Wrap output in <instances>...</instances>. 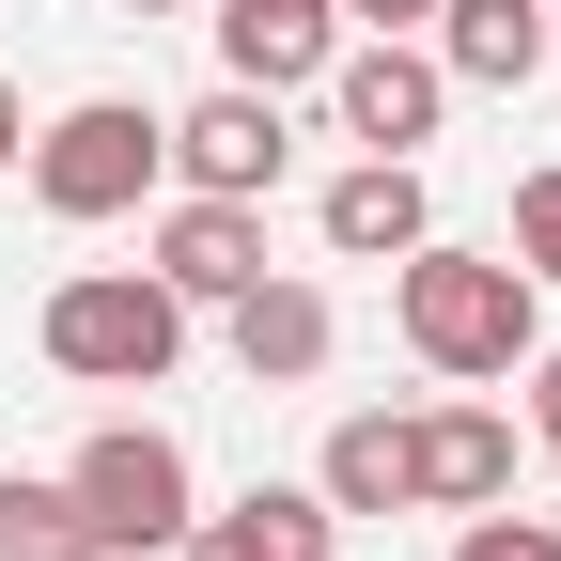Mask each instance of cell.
Wrapping results in <instances>:
<instances>
[{
    "label": "cell",
    "instance_id": "6da1fadb",
    "mask_svg": "<svg viewBox=\"0 0 561 561\" xmlns=\"http://www.w3.org/2000/svg\"><path fill=\"white\" fill-rule=\"evenodd\" d=\"M546 280L515 265V250H453V234H421L405 265H390V328H405V359L421 375H453V390H500L530 343H546Z\"/></svg>",
    "mask_w": 561,
    "mask_h": 561
},
{
    "label": "cell",
    "instance_id": "7a4b0ae2",
    "mask_svg": "<svg viewBox=\"0 0 561 561\" xmlns=\"http://www.w3.org/2000/svg\"><path fill=\"white\" fill-rule=\"evenodd\" d=\"M32 343H47V375H79V390H157L187 359V297L157 265H79V280H47Z\"/></svg>",
    "mask_w": 561,
    "mask_h": 561
},
{
    "label": "cell",
    "instance_id": "3957f363",
    "mask_svg": "<svg viewBox=\"0 0 561 561\" xmlns=\"http://www.w3.org/2000/svg\"><path fill=\"white\" fill-rule=\"evenodd\" d=\"M16 172H32L47 219H79V234H94V219H140V203L172 187V125L140 110V94H79V110H47V125H32V157H16Z\"/></svg>",
    "mask_w": 561,
    "mask_h": 561
},
{
    "label": "cell",
    "instance_id": "277c9868",
    "mask_svg": "<svg viewBox=\"0 0 561 561\" xmlns=\"http://www.w3.org/2000/svg\"><path fill=\"white\" fill-rule=\"evenodd\" d=\"M62 500H79L94 561H172V530L203 515V468L172 421H94L79 453H62Z\"/></svg>",
    "mask_w": 561,
    "mask_h": 561
},
{
    "label": "cell",
    "instance_id": "5b68a950",
    "mask_svg": "<svg viewBox=\"0 0 561 561\" xmlns=\"http://www.w3.org/2000/svg\"><path fill=\"white\" fill-rule=\"evenodd\" d=\"M437 110H453V79H437L421 32H343V47H328V125L359 140V157H421Z\"/></svg>",
    "mask_w": 561,
    "mask_h": 561
},
{
    "label": "cell",
    "instance_id": "8992f818",
    "mask_svg": "<svg viewBox=\"0 0 561 561\" xmlns=\"http://www.w3.org/2000/svg\"><path fill=\"white\" fill-rule=\"evenodd\" d=\"M172 125V187H219V203H265L280 172H297V125H280V94H250V79H219V94H187V110H157Z\"/></svg>",
    "mask_w": 561,
    "mask_h": 561
},
{
    "label": "cell",
    "instance_id": "52a82bcc",
    "mask_svg": "<svg viewBox=\"0 0 561 561\" xmlns=\"http://www.w3.org/2000/svg\"><path fill=\"white\" fill-rule=\"evenodd\" d=\"M483 500H515V421L483 390H453L405 421V515H483Z\"/></svg>",
    "mask_w": 561,
    "mask_h": 561
},
{
    "label": "cell",
    "instance_id": "ba28073f",
    "mask_svg": "<svg viewBox=\"0 0 561 561\" xmlns=\"http://www.w3.org/2000/svg\"><path fill=\"white\" fill-rule=\"evenodd\" d=\"M140 265L172 280L187 312H219V297H250L265 280V203H219V187H172L157 203V234H140Z\"/></svg>",
    "mask_w": 561,
    "mask_h": 561
},
{
    "label": "cell",
    "instance_id": "9c48e42d",
    "mask_svg": "<svg viewBox=\"0 0 561 561\" xmlns=\"http://www.w3.org/2000/svg\"><path fill=\"white\" fill-rule=\"evenodd\" d=\"M421 47H437V79H453V94H530L546 62H561L546 0H437V16H421Z\"/></svg>",
    "mask_w": 561,
    "mask_h": 561
},
{
    "label": "cell",
    "instance_id": "30bf717a",
    "mask_svg": "<svg viewBox=\"0 0 561 561\" xmlns=\"http://www.w3.org/2000/svg\"><path fill=\"white\" fill-rule=\"evenodd\" d=\"M219 328H234V375L250 390H312L328 375V343H343V312H328V280H250V297H219Z\"/></svg>",
    "mask_w": 561,
    "mask_h": 561
},
{
    "label": "cell",
    "instance_id": "8fae6325",
    "mask_svg": "<svg viewBox=\"0 0 561 561\" xmlns=\"http://www.w3.org/2000/svg\"><path fill=\"white\" fill-rule=\"evenodd\" d=\"M203 32H219V79H250V94H297V79H328L343 0H203Z\"/></svg>",
    "mask_w": 561,
    "mask_h": 561
},
{
    "label": "cell",
    "instance_id": "7c38bea8",
    "mask_svg": "<svg viewBox=\"0 0 561 561\" xmlns=\"http://www.w3.org/2000/svg\"><path fill=\"white\" fill-rule=\"evenodd\" d=\"M312 234H328L343 265H405L421 234H437V203H421V157H359V172H328Z\"/></svg>",
    "mask_w": 561,
    "mask_h": 561
},
{
    "label": "cell",
    "instance_id": "4fadbf2b",
    "mask_svg": "<svg viewBox=\"0 0 561 561\" xmlns=\"http://www.w3.org/2000/svg\"><path fill=\"white\" fill-rule=\"evenodd\" d=\"M328 546H343V515L312 500V483H250V500L172 530V561H328Z\"/></svg>",
    "mask_w": 561,
    "mask_h": 561
},
{
    "label": "cell",
    "instance_id": "5bb4252c",
    "mask_svg": "<svg viewBox=\"0 0 561 561\" xmlns=\"http://www.w3.org/2000/svg\"><path fill=\"white\" fill-rule=\"evenodd\" d=\"M312 500L359 530V515H405V405H343L328 453H312Z\"/></svg>",
    "mask_w": 561,
    "mask_h": 561
},
{
    "label": "cell",
    "instance_id": "9a60e30c",
    "mask_svg": "<svg viewBox=\"0 0 561 561\" xmlns=\"http://www.w3.org/2000/svg\"><path fill=\"white\" fill-rule=\"evenodd\" d=\"M0 561H94L79 500H62V483H32V468H0Z\"/></svg>",
    "mask_w": 561,
    "mask_h": 561
},
{
    "label": "cell",
    "instance_id": "2e32d148",
    "mask_svg": "<svg viewBox=\"0 0 561 561\" xmlns=\"http://www.w3.org/2000/svg\"><path fill=\"white\" fill-rule=\"evenodd\" d=\"M453 561H561V515H500V500H483L453 530Z\"/></svg>",
    "mask_w": 561,
    "mask_h": 561
},
{
    "label": "cell",
    "instance_id": "e0dca14e",
    "mask_svg": "<svg viewBox=\"0 0 561 561\" xmlns=\"http://www.w3.org/2000/svg\"><path fill=\"white\" fill-rule=\"evenodd\" d=\"M530 280H561V172H515V234H500Z\"/></svg>",
    "mask_w": 561,
    "mask_h": 561
},
{
    "label": "cell",
    "instance_id": "ac0fdd59",
    "mask_svg": "<svg viewBox=\"0 0 561 561\" xmlns=\"http://www.w3.org/2000/svg\"><path fill=\"white\" fill-rule=\"evenodd\" d=\"M515 390H530V437H561V343H530V359H515Z\"/></svg>",
    "mask_w": 561,
    "mask_h": 561
},
{
    "label": "cell",
    "instance_id": "d6986e66",
    "mask_svg": "<svg viewBox=\"0 0 561 561\" xmlns=\"http://www.w3.org/2000/svg\"><path fill=\"white\" fill-rule=\"evenodd\" d=\"M437 0H343V32H421Z\"/></svg>",
    "mask_w": 561,
    "mask_h": 561
},
{
    "label": "cell",
    "instance_id": "ffe728a7",
    "mask_svg": "<svg viewBox=\"0 0 561 561\" xmlns=\"http://www.w3.org/2000/svg\"><path fill=\"white\" fill-rule=\"evenodd\" d=\"M32 157V110H16V79H0V172H16Z\"/></svg>",
    "mask_w": 561,
    "mask_h": 561
},
{
    "label": "cell",
    "instance_id": "44dd1931",
    "mask_svg": "<svg viewBox=\"0 0 561 561\" xmlns=\"http://www.w3.org/2000/svg\"><path fill=\"white\" fill-rule=\"evenodd\" d=\"M125 16H203V0H125Z\"/></svg>",
    "mask_w": 561,
    "mask_h": 561
},
{
    "label": "cell",
    "instance_id": "7402d4cb",
    "mask_svg": "<svg viewBox=\"0 0 561 561\" xmlns=\"http://www.w3.org/2000/svg\"><path fill=\"white\" fill-rule=\"evenodd\" d=\"M546 32H561V0H546Z\"/></svg>",
    "mask_w": 561,
    "mask_h": 561
},
{
    "label": "cell",
    "instance_id": "603a6c76",
    "mask_svg": "<svg viewBox=\"0 0 561 561\" xmlns=\"http://www.w3.org/2000/svg\"><path fill=\"white\" fill-rule=\"evenodd\" d=\"M546 468H561V437H546Z\"/></svg>",
    "mask_w": 561,
    "mask_h": 561
}]
</instances>
